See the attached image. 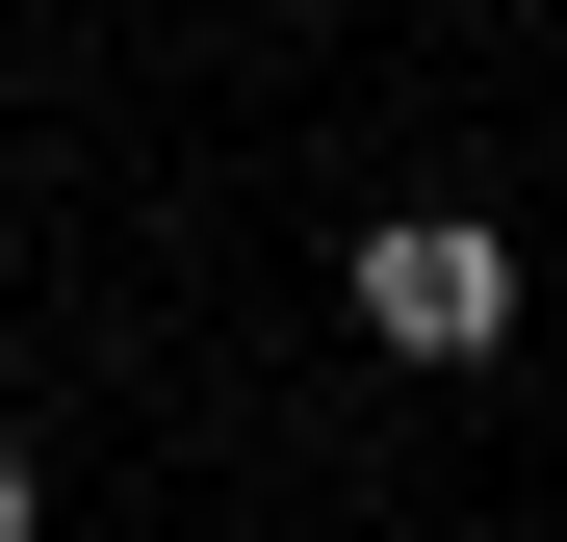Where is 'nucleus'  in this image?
<instances>
[{
    "label": "nucleus",
    "instance_id": "1",
    "mask_svg": "<svg viewBox=\"0 0 567 542\" xmlns=\"http://www.w3.org/2000/svg\"><path fill=\"white\" fill-rule=\"evenodd\" d=\"M361 336H388V361H491V336H516V258L464 233V207H413V233H361Z\"/></svg>",
    "mask_w": 567,
    "mask_h": 542
},
{
    "label": "nucleus",
    "instance_id": "2",
    "mask_svg": "<svg viewBox=\"0 0 567 542\" xmlns=\"http://www.w3.org/2000/svg\"><path fill=\"white\" fill-rule=\"evenodd\" d=\"M0 542H27V439H0Z\"/></svg>",
    "mask_w": 567,
    "mask_h": 542
}]
</instances>
